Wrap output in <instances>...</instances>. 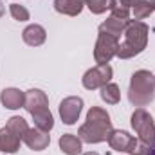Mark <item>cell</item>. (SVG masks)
Listing matches in <instances>:
<instances>
[{
  "label": "cell",
  "mask_w": 155,
  "mask_h": 155,
  "mask_svg": "<svg viewBox=\"0 0 155 155\" xmlns=\"http://www.w3.org/2000/svg\"><path fill=\"white\" fill-rule=\"evenodd\" d=\"M112 130L114 128H112L108 112L103 110L101 107H92L87 114V123L79 126L78 137L88 144H96V143L107 141Z\"/></svg>",
  "instance_id": "cell-1"
},
{
  "label": "cell",
  "mask_w": 155,
  "mask_h": 155,
  "mask_svg": "<svg viewBox=\"0 0 155 155\" xmlns=\"http://www.w3.org/2000/svg\"><path fill=\"white\" fill-rule=\"evenodd\" d=\"M148 25L141 20H130L126 29H124V41L119 43V49H117V54L121 60H128V58H134L137 54H141L144 49H146V43H148Z\"/></svg>",
  "instance_id": "cell-2"
},
{
  "label": "cell",
  "mask_w": 155,
  "mask_h": 155,
  "mask_svg": "<svg viewBox=\"0 0 155 155\" xmlns=\"http://www.w3.org/2000/svg\"><path fill=\"white\" fill-rule=\"evenodd\" d=\"M24 108L33 116V121L36 124V128H41L45 132H51L54 126V119L52 114L49 112V99L47 96L38 90V88H31L25 92V103Z\"/></svg>",
  "instance_id": "cell-3"
},
{
  "label": "cell",
  "mask_w": 155,
  "mask_h": 155,
  "mask_svg": "<svg viewBox=\"0 0 155 155\" xmlns=\"http://www.w3.org/2000/svg\"><path fill=\"white\" fill-rule=\"evenodd\" d=\"M128 99L134 107H146L155 99V76L148 71H137L130 79Z\"/></svg>",
  "instance_id": "cell-4"
},
{
  "label": "cell",
  "mask_w": 155,
  "mask_h": 155,
  "mask_svg": "<svg viewBox=\"0 0 155 155\" xmlns=\"http://www.w3.org/2000/svg\"><path fill=\"white\" fill-rule=\"evenodd\" d=\"M27 130H29V126L24 117H11L7 121V124L0 130V152H4V153L18 152L20 143L24 141V135L27 134Z\"/></svg>",
  "instance_id": "cell-5"
},
{
  "label": "cell",
  "mask_w": 155,
  "mask_h": 155,
  "mask_svg": "<svg viewBox=\"0 0 155 155\" xmlns=\"http://www.w3.org/2000/svg\"><path fill=\"white\" fill-rule=\"evenodd\" d=\"M119 49V38L108 35L107 31L99 29V36L96 41V49H94V60L97 65H108V61L117 54Z\"/></svg>",
  "instance_id": "cell-6"
},
{
  "label": "cell",
  "mask_w": 155,
  "mask_h": 155,
  "mask_svg": "<svg viewBox=\"0 0 155 155\" xmlns=\"http://www.w3.org/2000/svg\"><path fill=\"white\" fill-rule=\"evenodd\" d=\"M132 126H134L139 141L152 144V141L155 137V123H153V117L144 108H137L132 114Z\"/></svg>",
  "instance_id": "cell-7"
},
{
  "label": "cell",
  "mask_w": 155,
  "mask_h": 155,
  "mask_svg": "<svg viewBox=\"0 0 155 155\" xmlns=\"http://www.w3.org/2000/svg\"><path fill=\"white\" fill-rule=\"evenodd\" d=\"M110 11H112V15L108 16V20H107L105 24L99 25V29H103V31H107L108 35L119 38V36L124 33V29H126V25H128V22H130V20H128V18H130V7L116 5V7L110 9Z\"/></svg>",
  "instance_id": "cell-8"
},
{
  "label": "cell",
  "mask_w": 155,
  "mask_h": 155,
  "mask_svg": "<svg viewBox=\"0 0 155 155\" xmlns=\"http://www.w3.org/2000/svg\"><path fill=\"white\" fill-rule=\"evenodd\" d=\"M112 74H114V71H112L110 65H97V67H94V69H90V71L85 72V76H83V87L87 90L101 88V87H105L112 79Z\"/></svg>",
  "instance_id": "cell-9"
},
{
  "label": "cell",
  "mask_w": 155,
  "mask_h": 155,
  "mask_svg": "<svg viewBox=\"0 0 155 155\" xmlns=\"http://www.w3.org/2000/svg\"><path fill=\"white\" fill-rule=\"evenodd\" d=\"M81 108H83V99L81 97H76V96L65 97L60 103V116L63 119V123L65 124H74L79 114H81Z\"/></svg>",
  "instance_id": "cell-10"
},
{
  "label": "cell",
  "mask_w": 155,
  "mask_h": 155,
  "mask_svg": "<svg viewBox=\"0 0 155 155\" xmlns=\"http://www.w3.org/2000/svg\"><path fill=\"white\" fill-rule=\"evenodd\" d=\"M107 141H108V144H110L112 150H116V152H126V153H132V150H134V146L137 143L135 137H132L128 132H123V130H112Z\"/></svg>",
  "instance_id": "cell-11"
},
{
  "label": "cell",
  "mask_w": 155,
  "mask_h": 155,
  "mask_svg": "<svg viewBox=\"0 0 155 155\" xmlns=\"http://www.w3.org/2000/svg\"><path fill=\"white\" fill-rule=\"evenodd\" d=\"M24 143H25L31 150L40 152V150H45V148L49 146L51 135H49V132H45V130H41V128H29L27 134L24 135Z\"/></svg>",
  "instance_id": "cell-12"
},
{
  "label": "cell",
  "mask_w": 155,
  "mask_h": 155,
  "mask_svg": "<svg viewBox=\"0 0 155 155\" xmlns=\"http://www.w3.org/2000/svg\"><path fill=\"white\" fill-rule=\"evenodd\" d=\"M0 101L5 108L9 110H16L20 107H24L25 103V94L18 88H4L0 94Z\"/></svg>",
  "instance_id": "cell-13"
},
{
  "label": "cell",
  "mask_w": 155,
  "mask_h": 155,
  "mask_svg": "<svg viewBox=\"0 0 155 155\" xmlns=\"http://www.w3.org/2000/svg\"><path fill=\"white\" fill-rule=\"evenodd\" d=\"M22 38H24V41H25L27 45L38 47V45H41V43L45 41L47 33H45V29H43L41 25H38V24H31V25H27V27L24 29Z\"/></svg>",
  "instance_id": "cell-14"
},
{
  "label": "cell",
  "mask_w": 155,
  "mask_h": 155,
  "mask_svg": "<svg viewBox=\"0 0 155 155\" xmlns=\"http://www.w3.org/2000/svg\"><path fill=\"white\" fill-rule=\"evenodd\" d=\"M85 2L83 0H54V9L61 15L69 16H78L83 9Z\"/></svg>",
  "instance_id": "cell-15"
},
{
  "label": "cell",
  "mask_w": 155,
  "mask_h": 155,
  "mask_svg": "<svg viewBox=\"0 0 155 155\" xmlns=\"http://www.w3.org/2000/svg\"><path fill=\"white\" fill-rule=\"evenodd\" d=\"M60 148L67 155H78L81 153V139L76 137L74 134H65L60 139Z\"/></svg>",
  "instance_id": "cell-16"
},
{
  "label": "cell",
  "mask_w": 155,
  "mask_h": 155,
  "mask_svg": "<svg viewBox=\"0 0 155 155\" xmlns=\"http://www.w3.org/2000/svg\"><path fill=\"white\" fill-rule=\"evenodd\" d=\"M101 99L108 105H117L121 99V92L116 83H107L105 87H101Z\"/></svg>",
  "instance_id": "cell-17"
},
{
  "label": "cell",
  "mask_w": 155,
  "mask_h": 155,
  "mask_svg": "<svg viewBox=\"0 0 155 155\" xmlns=\"http://www.w3.org/2000/svg\"><path fill=\"white\" fill-rule=\"evenodd\" d=\"M83 2L94 15H101L107 9H114L117 5L116 0H83Z\"/></svg>",
  "instance_id": "cell-18"
},
{
  "label": "cell",
  "mask_w": 155,
  "mask_h": 155,
  "mask_svg": "<svg viewBox=\"0 0 155 155\" xmlns=\"http://www.w3.org/2000/svg\"><path fill=\"white\" fill-rule=\"evenodd\" d=\"M9 13H11V16H13L15 20H18V22L29 20V11H27L24 5H20V4H11V5H9Z\"/></svg>",
  "instance_id": "cell-19"
},
{
  "label": "cell",
  "mask_w": 155,
  "mask_h": 155,
  "mask_svg": "<svg viewBox=\"0 0 155 155\" xmlns=\"http://www.w3.org/2000/svg\"><path fill=\"white\" fill-rule=\"evenodd\" d=\"M152 13H153V9L148 5V2L139 4V5H135V7H134V16H135V20H143V18L150 16Z\"/></svg>",
  "instance_id": "cell-20"
},
{
  "label": "cell",
  "mask_w": 155,
  "mask_h": 155,
  "mask_svg": "<svg viewBox=\"0 0 155 155\" xmlns=\"http://www.w3.org/2000/svg\"><path fill=\"white\" fill-rule=\"evenodd\" d=\"M150 146H152V144L143 143V141L137 139V143H135V146H134V150H132V153L130 155H150V152H152Z\"/></svg>",
  "instance_id": "cell-21"
},
{
  "label": "cell",
  "mask_w": 155,
  "mask_h": 155,
  "mask_svg": "<svg viewBox=\"0 0 155 155\" xmlns=\"http://www.w3.org/2000/svg\"><path fill=\"white\" fill-rule=\"evenodd\" d=\"M146 0H121V5H124V7H135V5H139V4H144Z\"/></svg>",
  "instance_id": "cell-22"
},
{
  "label": "cell",
  "mask_w": 155,
  "mask_h": 155,
  "mask_svg": "<svg viewBox=\"0 0 155 155\" xmlns=\"http://www.w3.org/2000/svg\"><path fill=\"white\" fill-rule=\"evenodd\" d=\"M4 13H5V7H4V4H2V2H0V18H2V16H4Z\"/></svg>",
  "instance_id": "cell-23"
},
{
  "label": "cell",
  "mask_w": 155,
  "mask_h": 155,
  "mask_svg": "<svg viewBox=\"0 0 155 155\" xmlns=\"http://www.w3.org/2000/svg\"><path fill=\"white\" fill-rule=\"evenodd\" d=\"M150 148H152L150 155H155V137H153V141H152V146H150Z\"/></svg>",
  "instance_id": "cell-24"
},
{
  "label": "cell",
  "mask_w": 155,
  "mask_h": 155,
  "mask_svg": "<svg viewBox=\"0 0 155 155\" xmlns=\"http://www.w3.org/2000/svg\"><path fill=\"white\" fill-rule=\"evenodd\" d=\"M146 2H148V5H150V7L155 11V0H146Z\"/></svg>",
  "instance_id": "cell-25"
},
{
  "label": "cell",
  "mask_w": 155,
  "mask_h": 155,
  "mask_svg": "<svg viewBox=\"0 0 155 155\" xmlns=\"http://www.w3.org/2000/svg\"><path fill=\"white\" fill-rule=\"evenodd\" d=\"M83 155H99V153H96V152H88V153H83Z\"/></svg>",
  "instance_id": "cell-26"
}]
</instances>
